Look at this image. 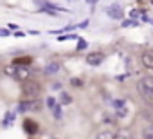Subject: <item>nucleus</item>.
<instances>
[{
  "label": "nucleus",
  "mask_w": 153,
  "mask_h": 139,
  "mask_svg": "<svg viewBox=\"0 0 153 139\" xmlns=\"http://www.w3.org/2000/svg\"><path fill=\"white\" fill-rule=\"evenodd\" d=\"M139 92L141 96L148 101V103H153V76H142L139 80Z\"/></svg>",
  "instance_id": "1"
},
{
  "label": "nucleus",
  "mask_w": 153,
  "mask_h": 139,
  "mask_svg": "<svg viewBox=\"0 0 153 139\" xmlns=\"http://www.w3.org/2000/svg\"><path fill=\"white\" fill-rule=\"evenodd\" d=\"M24 94L29 98V99H34V98H38L40 96V92H41V87H40V83L38 81H31V80H27V81H24Z\"/></svg>",
  "instance_id": "2"
},
{
  "label": "nucleus",
  "mask_w": 153,
  "mask_h": 139,
  "mask_svg": "<svg viewBox=\"0 0 153 139\" xmlns=\"http://www.w3.org/2000/svg\"><path fill=\"white\" fill-rule=\"evenodd\" d=\"M106 15L110 18H114V20H121L124 16V11H123V7L119 4H112L110 7H106Z\"/></svg>",
  "instance_id": "3"
},
{
  "label": "nucleus",
  "mask_w": 153,
  "mask_h": 139,
  "mask_svg": "<svg viewBox=\"0 0 153 139\" xmlns=\"http://www.w3.org/2000/svg\"><path fill=\"white\" fill-rule=\"evenodd\" d=\"M40 107H41V103H40V101H36V99H29V101H22V103H20V107H18V110H20V112L40 110Z\"/></svg>",
  "instance_id": "4"
},
{
  "label": "nucleus",
  "mask_w": 153,
  "mask_h": 139,
  "mask_svg": "<svg viewBox=\"0 0 153 139\" xmlns=\"http://www.w3.org/2000/svg\"><path fill=\"white\" fill-rule=\"evenodd\" d=\"M104 61V54L103 53H90L86 56V63L88 65H101Z\"/></svg>",
  "instance_id": "5"
},
{
  "label": "nucleus",
  "mask_w": 153,
  "mask_h": 139,
  "mask_svg": "<svg viewBox=\"0 0 153 139\" xmlns=\"http://www.w3.org/2000/svg\"><path fill=\"white\" fill-rule=\"evenodd\" d=\"M141 63L146 69H151V71H153V51H144L141 54Z\"/></svg>",
  "instance_id": "6"
},
{
  "label": "nucleus",
  "mask_w": 153,
  "mask_h": 139,
  "mask_svg": "<svg viewBox=\"0 0 153 139\" xmlns=\"http://www.w3.org/2000/svg\"><path fill=\"white\" fill-rule=\"evenodd\" d=\"M15 76L20 78V80H25L29 76V71H27V67H22V65H16L15 69Z\"/></svg>",
  "instance_id": "7"
},
{
  "label": "nucleus",
  "mask_w": 153,
  "mask_h": 139,
  "mask_svg": "<svg viewBox=\"0 0 153 139\" xmlns=\"http://www.w3.org/2000/svg\"><path fill=\"white\" fill-rule=\"evenodd\" d=\"M58 71H59V63H58V61H51V63L45 67V74H49V76H51V74H56Z\"/></svg>",
  "instance_id": "8"
},
{
  "label": "nucleus",
  "mask_w": 153,
  "mask_h": 139,
  "mask_svg": "<svg viewBox=\"0 0 153 139\" xmlns=\"http://www.w3.org/2000/svg\"><path fill=\"white\" fill-rule=\"evenodd\" d=\"M114 139H133L130 130H119L117 134H114Z\"/></svg>",
  "instance_id": "9"
},
{
  "label": "nucleus",
  "mask_w": 153,
  "mask_h": 139,
  "mask_svg": "<svg viewBox=\"0 0 153 139\" xmlns=\"http://www.w3.org/2000/svg\"><path fill=\"white\" fill-rule=\"evenodd\" d=\"M24 127H25V130H27L29 134H34V132L38 130V127H36V125H34L33 121H29V119H27V121L24 123Z\"/></svg>",
  "instance_id": "10"
},
{
  "label": "nucleus",
  "mask_w": 153,
  "mask_h": 139,
  "mask_svg": "<svg viewBox=\"0 0 153 139\" xmlns=\"http://www.w3.org/2000/svg\"><path fill=\"white\" fill-rule=\"evenodd\" d=\"M59 101H61V105H69V103L72 101V98H70V94H67V92H61Z\"/></svg>",
  "instance_id": "11"
},
{
  "label": "nucleus",
  "mask_w": 153,
  "mask_h": 139,
  "mask_svg": "<svg viewBox=\"0 0 153 139\" xmlns=\"http://www.w3.org/2000/svg\"><path fill=\"white\" fill-rule=\"evenodd\" d=\"M96 139H114V134H110V132H99Z\"/></svg>",
  "instance_id": "12"
},
{
  "label": "nucleus",
  "mask_w": 153,
  "mask_h": 139,
  "mask_svg": "<svg viewBox=\"0 0 153 139\" xmlns=\"http://www.w3.org/2000/svg\"><path fill=\"white\" fill-rule=\"evenodd\" d=\"M142 135H144V139H153V127H148Z\"/></svg>",
  "instance_id": "13"
},
{
  "label": "nucleus",
  "mask_w": 153,
  "mask_h": 139,
  "mask_svg": "<svg viewBox=\"0 0 153 139\" xmlns=\"http://www.w3.org/2000/svg\"><path fill=\"white\" fill-rule=\"evenodd\" d=\"M33 2H34L38 7H41V9H45V7L49 6V2H47V0H33Z\"/></svg>",
  "instance_id": "14"
},
{
  "label": "nucleus",
  "mask_w": 153,
  "mask_h": 139,
  "mask_svg": "<svg viewBox=\"0 0 153 139\" xmlns=\"http://www.w3.org/2000/svg\"><path fill=\"white\" fill-rule=\"evenodd\" d=\"M52 110H54V118L56 119H61V108H59V105H56Z\"/></svg>",
  "instance_id": "15"
},
{
  "label": "nucleus",
  "mask_w": 153,
  "mask_h": 139,
  "mask_svg": "<svg viewBox=\"0 0 153 139\" xmlns=\"http://www.w3.org/2000/svg\"><path fill=\"white\" fill-rule=\"evenodd\" d=\"M47 107H49V108H51V110H52V108H54V107H56V99H54V98H52V96H51V98H47Z\"/></svg>",
  "instance_id": "16"
},
{
  "label": "nucleus",
  "mask_w": 153,
  "mask_h": 139,
  "mask_svg": "<svg viewBox=\"0 0 153 139\" xmlns=\"http://www.w3.org/2000/svg\"><path fill=\"white\" fill-rule=\"evenodd\" d=\"M83 49H86V42L85 40H79L78 42V51H83Z\"/></svg>",
  "instance_id": "17"
},
{
  "label": "nucleus",
  "mask_w": 153,
  "mask_h": 139,
  "mask_svg": "<svg viewBox=\"0 0 153 139\" xmlns=\"http://www.w3.org/2000/svg\"><path fill=\"white\" fill-rule=\"evenodd\" d=\"M114 107H115V108H123V107H124V101H123V99H115V101H114Z\"/></svg>",
  "instance_id": "18"
},
{
  "label": "nucleus",
  "mask_w": 153,
  "mask_h": 139,
  "mask_svg": "<svg viewBox=\"0 0 153 139\" xmlns=\"http://www.w3.org/2000/svg\"><path fill=\"white\" fill-rule=\"evenodd\" d=\"M9 29H0V36H9Z\"/></svg>",
  "instance_id": "19"
},
{
  "label": "nucleus",
  "mask_w": 153,
  "mask_h": 139,
  "mask_svg": "<svg viewBox=\"0 0 153 139\" xmlns=\"http://www.w3.org/2000/svg\"><path fill=\"white\" fill-rule=\"evenodd\" d=\"M130 16H132V18H137V16H139V11H137V9H133V11H130Z\"/></svg>",
  "instance_id": "20"
},
{
  "label": "nucleus",
  "mask_w": 153,
  "mask_h": 139,
  "mask_svg": "<svg viewBox=\"0 0 153 139\" xmlns=\"http://www.w3.org/2000/svg\"><path fill=\"white\" fill-rule=\"evenodd\" d=\"M72 85H76V87H78V85H81V81H79V80H72Z\"/></svg>",
  "instance_id": "21"
},
{
  "label": "nucleus",
  "mask_w": 153,
  "mask_h": 139,
  "mask_svg": "<svg viewBox=\"0 0 153 139\" xmlns=\"http://www.w3.org/2000/svg\"><path fill=\"white\" fill-rule=\"evenodd\" d=\"M88 2H90V4H94V2H97V0H88Z\"/></svg>",
  "instance_id": "22"
}]
</instances>
